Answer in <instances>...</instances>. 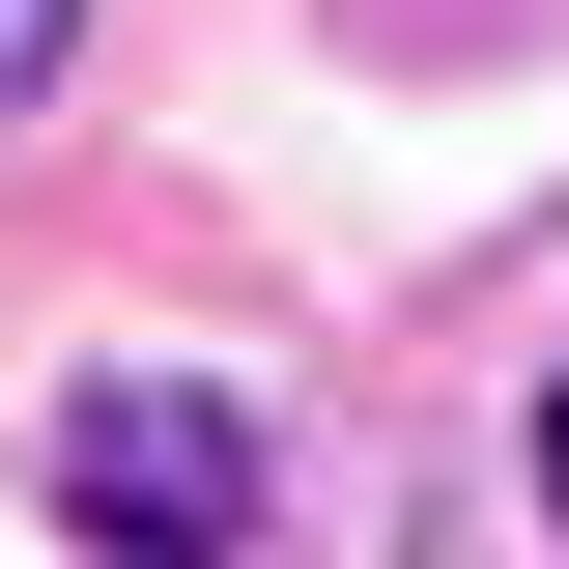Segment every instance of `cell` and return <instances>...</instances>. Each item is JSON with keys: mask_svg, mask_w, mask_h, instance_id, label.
Listing matches in <instances>:
<instances>
[{"mask_svg": "<svg viewBox=\"0 0 569 569\" xmlns=\"http://www.w3.org/2000/svg\"><path fill=\"white\" fill-rule=\"evenodd\" d=\"M58 512L114 569H228V541H257V427H228L200 370H86V399H58Z\"/></svg>", "mask_w": 569, "mask_h": 569, "instance_id": "obj_1", "label": "cell"}, {"mask_svg": "<svg viewBox=\"0 0 569 569\" xmlns=\"http://www.w3.org/2000/svg\"><path fill=\"white\" fill-rule=\"evenodd\" d=\"M58 29H86V0H0V114H29V86H58Z\"/></svg>", "mask_w": 569, "mask_h": 569, "instance_id": "obj_2", "label": "cell"}, {"mask_svg": "<svg viewBox=\"0 0 569 569\" xmlns=\"http://www.w3.org/2000/svg\"><path fill=\"white\" fill-rule=\"evenodd\" d=\"M541 512H569V370H541Z\"/></svg>", "mask_w": 569, "mask_h": 569, "instance_id": "obj_3", "label": "cell"}]
</instances>
